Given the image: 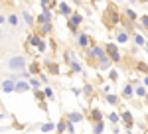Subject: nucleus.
Instances as JSON below:
<instances>
[{"mask_svg": "<svg viewBox=\"0 0 148 134\" xmlns=\"http://www.w3.org/2000/svg\"><path fill=\"white\" fill-rule=\"evenodd\" d=\"M8 67H10L12 71H18V69H24V67H26V61H24V57H20V55L10 57V59H8Z\"/></svg>", "mask_w": 148, "mask_h": 134, "instance_id": "obj_1", "label": "nucleus"}, {"mask_svg": "<svg viewBox=\"0 0 148 134\" xmlns=\"http://www.w3.org/2000/svg\"><path fill=\"white\" fill-rule=\"evenodd\" d=\"M105 49H107V55L111 57L113 61H119V59H121V53H119V47H116L114 44H107V45H105Z\"/></svg>", "mask_w": 148, "mask_h": 134, "instance_id": "obj_2", "label": "nucleus"}, {"mask_svg": "<svg viewBox=\"0 0 148 134\" xmlns=\"http://www.w3.org/2000/svg\"><path fill=\"white\" fill-rule=\"evenodd\" d=\"M2 91H4V93L16 91V83H14L12 79H4V81H2Z\"/></svg>", "mask_w": 148, "mask_h": 134, "instance_id": "obj_3", "label": "nucleus"}, {"mask_svg": "<svg viewBox=\"0 0 148 134\" xmlns=\"http://www.w3.org/2000/svg\"><path fill=\"white\" fill-rule=\"evenodd\" d=\"M81 24H83V18H81L79 14H71V18H69V26H75V28H77V26H81Z\"/></svg>", "mask_w": 148, "mask_h": 134, "instance_id": "obj_4", "label": "nucleus"}, {"mask_svg": "<svg viewBox=\"0 0 148 134\" xmlns=\"http://www.w3.org/2000/svg\"><path fill=\"white\" fill-rule=\"evenodd\" d=\"M77 42H79L81 47H87L89 45V36L87 34H77Z\"/></svg>", "mask_w": 148, "mask_h": 134, "instance_id": "obj_5", "label": "nucleus"}, {"mask_svg": "<svg viewBox=\"0 0 148 134\" xmlns=\"http://www.w3.org/2000/svg\"><path fill=\"white\" fill-rule=\"evenodd\" d=\"M28 44L38 47V45L42 44V38H40V36H36V34H32V36H30V40H28Z\"/></svg>", "mask_w": 148, "mask_h": 134, "instance_id": "obj_6", "label": "nucleus"}, {"mask_svg": "<svg viewBox=\"0 0 148 134\" xmlns=\"http://www.w3.org/2000/svg\"><path fill=\"white\" fill-rule=\"evenodd\" d=\"M59 12H61L63 16H69V14H71V8H69V4H65V2H59Z\"/></svg>", "mask_w": 148, "mask_h": 134, "instance_id": "obj_7", "label": "nucleus"}, {"mask_svg": "<svg viewBox=\"0 0 148 134\" xmlns=\"http://www.w3.org/2000/svg\"><path fill=\"white\" fill-rule=\"evenodd\" d=\"M30 87H32V85H28L26 81H18V83H16V91H20V93H24V91H28Z\"/></svg>", "mask_w": 148, "mask_h": 134, "instance_id": "obj_8", "label": "nucleus"}, {"mask_svg": "<svg viewBox=\"0 0 148 134\" xmlns=\"http://www.w3.org/2000/svg\"><path fill=\"white\" fill-rule=\"evenodd\" d=\"M91 116H93V120H95V122H103V114H101V111H99V109H93V111H91Z\"/></svg>", "mask_w": 148, "mask_h": 134, "instance_id": "obj_9", "label": "nucleus"}, {"mask_svg": "<svg viewBox=\"0 0 148 134\" xmlns=\"http://www.w3.org/2000/svg\"><path fill=\"white\" fill-rule=\"evenodd\" d=\"M121 118L126 122V126H128V128L132 126V114H130V112H123V114H121Z\"/></svg>", "mask_w": 148, "mask_h": 134, "instance_id": "obj_10", "label": "nucleus"}, {"mask_svg": "<svg viewBox=\"0 0 148 134\" xmlns=\"http://www.w3.org/2000/svg\"><path fill=\"white\" fill-rule=\"evenodd\" d=\"M83 116H81L79 112H69L67 114V120H71V122H77V120H81Z\"/></svg>", "mask_w": 148, "mask_h": 134, "instance_id": "obj_11", "label": "nucleus"}, {"mask_svg": "<svg viewBox=\"0 0 148 134\" xmlns=\"http://www.w3.org/2000/svg\"><path fill=\"white\" fill-rule=\"evenodd\" d=\"M49 32H51V24H49V22L42 24V28H40V34H44V36H47Z\"/></svg>", "mask_w": 148, "mask_h": 134, "instance_id": "obj_12", "label": "nucleus"}, {"mask_svg": "<svg viewBox=\"0 0 148 134\" xmlns=\"http://www.w3.org/2000/svg\"><path fill=\"white\" fill-rule=\"evenodd\" d=\"M116 40H119V44H125V42H128V34L126 32H119L116 34Z\"/></svg>", "mask_w": 148, "mask_h": 134, "instance_id": "obj_13", "label": "nucleus"}, {"mask_svg": "<svg viewBox=\"0 0 148 134\" xmlns=\"http://www.w3.org/2000/svg\"><path fill=\"white\" fill-rule=\"evenodd\" d=\"M103 130H105V124H103V122H95L93 132H95V134H103Z\"/></svg>", "mask_w": 148, "mask_h": 134, "instance_id": "obj_14", "label": "nucleus"}, {"mask_svg": "<svg viewBox=\"0 0 148 134\" xmlns=\"http://www.w3.org/2000/svg\"><path fill=\"white\" fill-rule=\"evenodd\" d=\"M22 18H24V22H26V24H30V26L34 24V18L30 16V12H26V10H24V12H22Z\"/></svg>", "mask_w": 148, "mask_h": 134, "instance_id": "obj_15", "label": "nucleus"}, {"mask_svg": "<svg viewBox=\"0 0 148 134\" xmlns=\"http://www.w3.org/2000/svg\"><path fill=\"white\" fill-rule=\"evenodd\" d=\"M53 128H56V126H53L51 122H46V124H42V126H40V130H42V132H49V130H53Z\"/></svg>", "mask_w": 148, "mask_h": 134, "instance_id": "obj_16", "label": "nucleus"}, {"mask_svg": "<svg viewBox=\"0 0 148 134\" xmlns=\"http://www.w3.org/2000/svg\"><path fill=\"white\" fill-rule=\"evenodd\" d=\"M111 61H113V59H111L109 55L105 57V59H101V69H109V65H111Z\"/></svg>", "mask_w": 148, "mask_h": 134, "instance_id": "obj_17", "label": "nucleus"}, {"mask_svg": "<svg viewBox=\"0 0 148 134\" xmlns=\"http://www.w3.org/2000/svg\"><path fill=\"white\" fill-rule=\"evenodd\" d=\"M109 18H111V24H119V20H121V16L116 14V12L111 10V14H109Z\"/></svg>", "mask_w": 148, "mask_h": 134, "instance_id": "obj_18", "label": "nucleus"}, {"mask_svg": "<svg viewBox=\"0 0 148 134\" xmlns=\"http://www.w3.org/2000/svg\"><path fill=\"white\" fill-rule=\"evenodd\" d=\"M123 95H125V97H132V85H130V83H128V85H125Z\"/></svg>", "mask_w": 148, "mask_h": 134, "instance_id": "obj_19", "label": "nucleus"}, {"mask_svg": "<svg viewBox=\"0 0 148 134\" xmlns=\"http://www.w3.org/2000/svg\"><path fill=\"white\" fill-rule=\"evenodd\" d=\"M47 65H49V73H59V65H57V63H47Z\"/></svg>", "mask_w": 148, "mask_h": 134, "instance_id": "obj_20", "label": "nucleus"}, {"mask_svg": "<svg viewBox=\"0 0 148 134\" xmlns=\"http://www.w3.org/2000/svg\"><path fill=\"white\" fill-rule=\"evenodd\" d=\"M125 14H126V18H128V20H132V22L136 20V14H134V10H130V8H128V10H126Z\"/></svg>", "mask_w": 148, "mask_h": 134, "instance_id": "obj_21", "label": "nucleus"}, {"mask_svg": "<svg viewBox=\"0 0 148 134\" xmlns=\"http://www.w3.org/2000/svg\"><path fill=\"white\" fill-rule=\"evenodd\" d=\"M71 71H73V73H79L81 71V65L77 63V61H71Z\"/></svg>", "mask_w": 148, "mask_h": 134, "instance_id": "obj_22", "label": "nucleus"}, {"mask_svg": "<svg viewBox=\"0 0 148 134\" xmlns=\"http://www.w3.org/2000/svg\"><path fill=\"white\" fill-rule=\"evenodd\" d=\"M30 73H40V63H32V65H30Z\"/></svg>", "mask_w": 148, "mask_h": 134, "instance_id": "obj_23", "label": "nucleus"}, {"mask_svg": "<svg viewBox=\"0 0 148 134\" xmlns=\"http://www.w3.org/2000/svg\"><path fill=\"white\" fill-rule=\"evenodd\" d=\"M56 128H57V132H65L67 130V122H59Z\"/></svg>", "mask_w": 148, "mask_h": 134, "instance_id": "obj_24", "label": "nucleus"}, {"mask_svg": "<svg viewBox=\"0 0 148 134\" xmlns=\"http://www.w3.org/2000/svg\"><path fill=\"white\" fill-rule=\"evenodd\" d=\"M134 42H136L138 45H146V40H144L142 36H134Z\"/></svg>", "mask_w": 148, "mask_h": 134, "instance_id": "obj_25", "label": "nucleus"}, {"mask_svg": "<svg viewBox=\"0 0 148 134\" xmlns=\"http://www.w3.org/2000/svg\"><path fill=\"white\" fill-rule=\"evenodd\" d=\"M134 93H136L138 97H146V91L142 89V87H136V89H134Z\"/></svg>", "mask_w": 148, "mask_h": 134, "instance_id": "obj_26", "label": "nucleus"}, {"mask_svg": "<svg viewBox=\"0 0 148 134\" xmlns=\"http://www.w3.org/2000/svg\"><path fill=\"white\" fill-rule=\"evenodd\" d=\"M138 69H140V71H142V73H146V75H148V65H146V63H138Z\"/></svg>", "mask_w": 148, "mask_h": 134, "instance_id": "obj_27", "label": "nucleus"}, {"mask_svg": "<svg viewBox=\"0 0 148 134\" xmlns=\"http://www.w3.org/2000/svg\"><path fill=\"white\" fill-rule=\"evenodd\" d=\"M109 120H111V122H119V114H116V112H111V114H109Z\"/></svg>", "mask_w": 148, "mask_h": 134, "instance_id": "obj_28", "label": "nucleus"}, {"mask_svg": "<svg viewBox=\"0 0 148 134\" xmlns=\"http://www.w3.org/2000/svg\"><path fill=\"white\" fill-rule=\"evenodd\" d=\"M8 22H10L12 26H18V16H14V14H12L10 18H8Z\"/></svg>", "mask_w": 148, "mask_h": 134, "instance_id": "obj_29", "label": "nucleus"}, {"mask_svg": "<svg viewBox=\"0 0 148 134\" xmlns=\"http://www.w3.org/2000/svg\"><path fill=\"white\" fill-rule=\"evenodd\" d=\"M38 51H40V53H46V42H44V40H42V44L38 45Z\"/></svg>", "mask_w": 148, "mask_h": 134, "instance_id": "obj_30", "label": "nucleus"}, {"mask_svg": "<svg viewBox=\"0 0 148 134\" xmlns=\"http://www.w3.org/2000/svg\"><path fill=\"white\" fill-rule=\"evenodd\" d=\"M107 100H109L111 105H116V100H119V97H114V95H109V97H107Z\"/></svg>", "mask_w": 148, "mask_h": 134, "instance_id": "obj_31", "label": "nucleus"}, {"mask_svg": "<svg viewBox=\"0 0 148 134\" xmlns=\"http://www.w3.org/2000/svg\"><path fill=\"white\" fill-rule=\"evenodd\" d=\"M40 2H42V8H44V10H49V6H51L49 0H40Z\"/></svg>", "mask_w": 148, "mask_h": 134, "instance_id": "obj_32", "label": "nucleus"}, {"mask_svg": "<svg viewBox=\"0 0 148 134\" xmlns=\"http://www.w3.org/2000/svg\"><path fill=\"white\" fill-rule=\"evenodd\" d=\"M44 93H46V97H47V99H53V91L49 89V87H47V89L44 91Z\"/></svg>", "mask_w": 148, "mask_h": 134, "instance_id": "obj_33", "label": "nucleus"}, {"mask_svg": "<svg viewBox=\"0 0 148 134\" xmlns=\"http://www.w3.org/2000/svg\"><path fill=\"white\" fill-rule=\"evenodd\" d=\"M83 91H85L87 95H91V93H93V87H91V85H85V87H83Z\"/></svg>", "mask_w": 148, "mask_h": 134, "instance_id": "obj_34", "label": "nucleus"}, {"mask_svg": "<svg viewBox=\"0 0 148 134\" xmlns=\"http://www.w3.org/2000/svg\"><path fill=\"white\" fill-rule=\"evenodd\" d=\"M30 85H32V89H38V87H40V83H38L36 79H32V81H30Z\"/></svg>", "mask_w": 148, "mask_h": 134, "instance_id": "obj_35", "label": "nucleus"}, {"mask_svg": "<svg viewBox=\"0 0 148 134\" xmlns=\"http://www.w3.org/2000/svg\"><path fill=\"white\" fill-rule=\"evenodd\" d=\"M67 132L73 134V122H71V120H67Z\"/></svg>", "mask_w": 148, "mask_h": 134, "instance_id": "obj_36", "label": "nucleus"}, {"mask_svg": "<svg viewBox=\"0 0 148 134\" xmlns=\"http://www.w3.org/2000/svg\"><path fill=\"white\" fill-rule=\"evenodd\" d=\"M140 20H142V24H144V26H146V28H148V16H142Z\"/></svg>", "mask_w": 148, "mask_h": 134, "instance_id": "obj_37", "label": "nucleus"}, {"mask_svg": "<svg viewBox=\"0 0 148 134\" xmlns=\"http://www.w3.org/2000/svg\"><path fill=\"white\" fill-rule=\"evenodd\" d=\"M144 85H146V87H148V75H146V77H144Z\"/></svg>", "mask_w": 148, "mask_h": 134, "instance_id": "obj_38", "label": "nucleus"}, {"mask_svg": "<svg viewBox=\"0 0 148 134\" xmlns=\"http://www.w3.org/2000/svg\"><path fill=\"white\" fill-rule=\"evenodd\" d=\"M144 99H146V103H148V95H146V97H144Z\"/></svg>", "mask_w": 148, "mask_h": 134, "instance_id": "obj_39", "label": "nucleus"}, {"mask_svg": "<svg viewBox=\"0 0 148 134\" xmlns=\"http://www.w3.org/2000/svg\"><path fill=\"white\" fill-rule=\"evenodd\" d=\"M146 51H148V42H146Z\"/></svg>", "mask_w": 148, "mask_h": 134, "instance_id": "obj_40", "label": "nucleus"}, {"mask_svg": "<svg viewBox=\"0 0 148 134\" xmlns=\"http://www.w3.org/2000/svg\"><path fill=\"white\" fill-rule=\"evenodd\" d=\"M142 2H146V0H142Z\"/></svg>", "mask_w": 148, "mask_h": 134, "instance_id": "obj_41", "label": "nucleus"}, {"mask_svg": "<svg viewBox=\"0 0 148 134\" xmlns=\"http://www.w3.org/2000/svg\"><path fill=\"white\" fill-rule=\"evenodd\" d=\"M130 2H134V0H130Z\"/></svg>", "mask_w": 148, "mask_h": 134, "instance_id": "obj_42", "label": "nucleus"}]
</instances>
